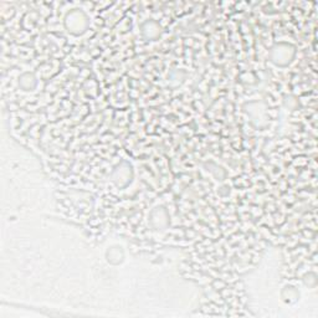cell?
<instances>
[{
  "label": "cell",
  "instance_id": "1",
  "mask_svg": "<svg viewBox=\"0 0 318 318\" xmlns=\"http://www.w3.org/2000/svg\"><path fill=\"white\" fill-rule=\"evenodd\" d=\"M65 25H66L67 30L72 34H81L88 26L87 16L82 11L73 10L67 14L66 19H65Z\"/></svg>",
  "mask_w": 318,
  "mask_h": 318
},
{
  "label": "cell",
  "instance_id": "2",
  "mask_svg": "<svg viewBox=\"0 0 318 318\" xmlns=\"http://www.w3.org/2000/svg\"><path fill=\"white\" fill-rule=\"evenodd\" d=\"M293 56H295V49L288 44H277L272 47L271 50V60L278 66H286L292 61Z\"/></svg>",
  "mask_w": 318,
  "mask_h": 318
},
{
  "label": "cell",
  "instance_id": "3",
  "mask_svg": "<svg viewBox=\"0 0 318 318\" xmlns=\"http://www.w3.org/2000/svg\"><path fill=\"white\" fill-rule=\"evenodd\" d=\"M19 85L20 87L24 88L25 91H30L34 90L36 87V79L32 73H24V75L20 76L19 79Z\"/></svg>",
  "mask_w": 318,
  "mask_h": 318
},
{
  "label": "cell",
  "instance_id": "4",
  "mask_svg": "<svg viewBox=\"0 0 318 318\" xmlns=\"http://www.w3.org/2000/svg\"><path fill=\"white\" fill-rule=\"evenodd\" d=\"M143 34L145 35L147 39H156L159 35L160 29L159 26L157 25V23L154 22H148L143 25Z\"/></svg>",
  "mask_w": 318,
  "mask_h": 318
}]
</instances>
